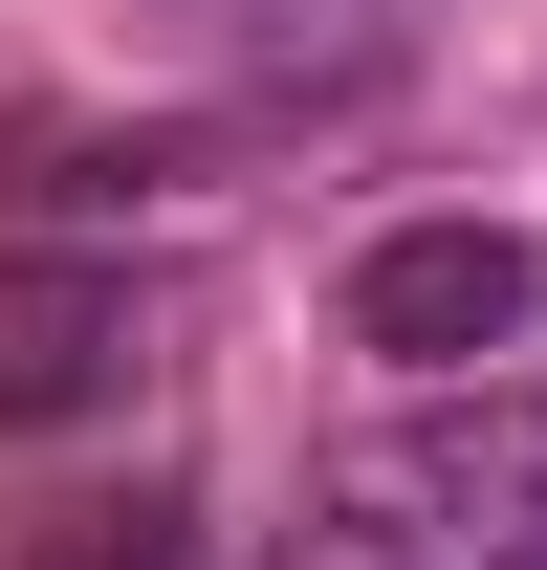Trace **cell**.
Here are the masks:
<instances>
[{"mask_svg":"<svg viewBox=\"0 0 547 570\" xmlns=\"http://www.w3.org/2000/svg\"><path fill=\"white\" fill-rule=\"evenodd\" d=\"M526 307H547V242H504V219H416V242H372V264H350V352L481 373Z\"/></svg>","mask_w":547,"mask_h":570,"instance_id":"7a4b0ae2","label":"cell"},{"mask_svg":"<svg viewBox=\"0 0 547 570\" xmlns=\"http://www.w3.org/2000/svg\"><path fill=\"white\" fill-rule=\"evenodd\" d=\"M285 570H547V395H416L329 439L285 504Z\"/></svg>","mask_w":547,"mask_h":570,"instance_id":"6da1fadb","label":"cell"},{"mask_svg":"<svg viewBox=\"0 0 547 570\" xmlns=\"http://www.w3.org/2000/svg\"><path fill=\"white\" fill-rule=\"evenodd\" d=\"M22 570H198V527H176V483H110V504H44Z\"/></svg>","mask_w":547,"mask_h":570,"instance_id":"3957f363","label":"cell"}]
</instances>
